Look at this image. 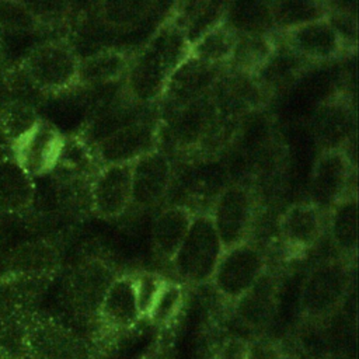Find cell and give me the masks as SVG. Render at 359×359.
Segmentation results:
<instances>
[{"mask_svg":"<svg viewBox=\"0 0 359 359\" xmlns=\"http://www.w3.org/2000/svg\"><path fill=\"white\" fill-rule=\"evenodd\" d=\"M189 49L182 31L167 14L146 42L130 55L123 90L140 104H157L168 77L189 56Z\"/></svg>","mask_w":359,"mask_h":359,"instance_id":"cell-1","label":"cell"},{"mask_svg":"<svg viewBox=\"0 0 359 359\" xmlns=\"http://www.w3.org/2000/svg\"><path fill=\"white\" fill-rule=\"evenodd\" d=\"M102 165L93 147L79 135H66L55 170L49 174L56 206L70 217L91 213V185Z\"/></svg>","mask_w":359,"mask_h":359,"instance_id":"cell-2","label":"cell"},{"mask_svg":"<svg viewBox=\"0 0 359 359\" xmlns=\"http://www.w3.org/2000/svg\"><path fill=\"white\" fill-rule=\"evenodd\" d=\"M355 264L330 257L306 273L299 293V317L309 325L328 323L344 306L353 280Z\"/></svg>","mask_w":359,"mask_h":359,"instance_id":"cell-3","label":"cell"},{"mask_svg":"<svg viewBox=\"0 0 359 359\" xmlns=\"http://www.w3.org/2000/svg\"><path fill=\"white\" fill-rule=\"evenodd\" d=\"M80 56L65 36L43 39L15 62L32 86L48 100L77 88Z\"/></svg>","mask_w":359,"mask_h":359,"instance_id":"cell-4","label":"cell"},{"mask_svg":"<svg viewBox=\"0 0 359 359\" xmlns=\"http://www.w3.org/2000/svg\"><path fill=\"white\" fill-rule=\"evenodd\" d=\"M223 245L209 213H195L188 233L170 262L181 285L201 286L210 282Z\"/></svg>","mask_w":359,"mask_h":359,"instance_id":"cell-5","label":"cell"},{"mask_svg":"<svg viewBox=\"0 0 359 359\" xmlns=\"http://www.w3.org/2000/svg\"><path fill=\"white\" fill-rule=\"evenodd\" d=\"M258 213V194L254 187L227 182L212 202L209 215L224 248L251 240Z\"/></svg>","mask_w":359,"mask_h":359,"instance_id":"cell-6","label":"cell"},{"mask_svg":"<svg viewBox=\"0 0 359 359\" xmlns=\"http://www.w3.org/2000/svg\"><path fill=\"white\" fill-rule=\"evenodd\" d=\"M268 268V257L265 251L252 240L224 248L210 283L217 296L234 304L245 294Z\"/></svg>","mask_w":359,"mask_h":359,"instance_id":"cell-7","label":"cell"},{"mask_svg":"<svg viewBox=\"0 0 359 359\" xmlns=\"http://www.w3.org/2000/svg\"><path fill=\"white\" fill-rule=\"evenodd\" d=\"M119 273L104 258L90 255L74 262L65 278V297L81 320L97 321L102 299Z\"/></svg>","mask_w":359,"mask_h":359,"instance_id":"cell-8","label":"cell"},{"mask_svg":"<svg viewBox=\"0 0 359 359\" xmlns=\"http://www.w3.org/2000/svg\"><path fill=\"white\" fill-rule=\"evenodd\" d=\"M93 344L55 320L53 317L29 311L27 359H95Z\"/></svg>","mask_w":359,"mask_h":359,"instance_id":"cell-9","label":"cell"},{"mask_svg":"<svg viewBox=\"0 0 359 359\" xmlns=\"http://www.w3.org/2000/svg\"><path fill=\"white\" fill-rule=\"evenodd\" d=\"M355 191V164L348 149L321 150L309 180V202L323 213Z\"/></svg>","mask_w":359,"mask_h":359,"instance_id":"cell-10","label":"cell"},{"mask_svg":"<svg viewBox=\"0 0 359 359\" xmlns=\"http://www.w3.org/2000/svg\"><path fill=\"white\" fill-rule=\"evenodd\" d=\"M224 66L188 56L168 77L157 101V118H163L212 93Z\"/></svg>","mask_w":359,"mask_h":359,"instance_id":"cell-11","label":"cell"},{"mask_svg":"<svg viewBox=\"0 0 359 359\" xmlns=\"http://www.w3.org/2000/svg\"><path fill=\"white\" fill-rule=\"evenodd\" d=\"M66 135L45 118L35 125L14 144L8 146L18 165L34 180L49 175L62 154Z\"/></svg>","mask_w":359,"mask_h":359,"instance_id":"cell-12","label":"cell"},{"mask_svg":"<svg viewBox=\"0 0 359 359\" xmlns=\"http://www.w3.org/2000/svg\"><path fill=\"white\" fill-rule=\"evenodd\" d=\"M158 149L157 114L135 121L93 146L101 165L132 164L146 153Z\"/></svg>","mask_w":359,"mask_h":359,"instance_id":"cell-13","label":"cell"},{"mask_svg":"<svg viewBox=\"0 0 359 359\" xmlns=\"http://www.w3.org/2000/svg\"><path fill=\"white\" fill-rule=\"evenodd\" d=\"M212 97L219 114L236 122H244L248 115L259 112L271 101L254 76L226 66L212 90Z\"/></svg>","mask_w":359,"mask_h":359,"instance_id":"cell-14","label":"cell"},{"mask_svg":"<svg viewBox=\"0 0 359 359\" xmlns=\"http://www.w3.org/2000/svg\"><path fill=\"white\" fill-rule=\"evenodd\" d=\"M174 163L161 149L151 150L132 163V201L136 210H151L168 198Z\"/></svg>","mask_w":359,"mask_h":359,"instance_id":"cell-15","label":"cell"},{"mask_svg":"<svg viewBox=\"0 0 359 359\" xmlns=\"http://www.w3.org/2000/svg\"><path fill=\"white\" fill-rule=\"evenodd\" d=\"M59 245L46 237L27 240L13 247L4 257L0 275L39 283H49L60 269Z\"/></svg>","mask_w":359,"mask_h":359,"instance_id":"cell-16","label":"cell"},{"mask_svg":"<svg viewBox=\"0 0 359 359\" xmlns=\"http://www.w3.org/2000/svg\"><path fill=\"white\" fill-rule=\"evenodd\" d=\"M280 41L304 60L316 65L334 60L351 49L337 28L321 18L280 34Z\"/></svg>","mask_w":359,"mask_h":359,"instance_id":"cell-17","label":"cell"},{"mask_svg":"<svg viewBox=\"0 0 359 359\" xmlns=\"http://www.w3.org/2000/svg\"><path fill=\"white\" fill-rule=\"evenodd\" d=\"M130 201L132 164L102 165L91 185V213L114 220L130 209Z\"/></svg>","mask_w":359,"mask_h":359,"instance_id":"cell-18","label":"cell"},{"mask_svg":"<svg viewBox=\"0 0 359 359\" xmlns=\"http://www.w3.org/2000/svg\"><path fill=\"white\" fill-rule=\"evenodd\" d=\"M36 202V184L14 160L8 144L0 139V213L28 219Z\"/></svg>","mask_w":359,"mask_h":359,"instance_id":"cell-19","label":"cell"},{"mask_svg":"<svg viewBox=\"0 0 359 359\" xmlns=\"http://www.w3.org/2000/svg\"><path fill=\"white\" fill-rule=\"evenodd\" d=\"M327 215L307 202H296L287 206L279 216L278 236L290 254H304L311 250L324 234Z\"/></svg>","mask_w":359,"mask_h":359,"instance_id":"cell-20","label":"cell"},{"mask_svg":"<svg viewBox=\"0 0 359 359\" xmlns=\"http://www.w3.org/2000/svg\"><path fill=\"white\" fill-rule=\"evenodd\" d=\"M355 114L349 95L335 93L327 97L313 115V133L320 151L346 149L353 137Z\"/></svg>","mask_w":359,"mask_h":359,"instance_id":"cell-21","label":"cell"},{"mask_svg":"<svg viewBox=\"0 0 359 359\" xmlns=\"http://www.w3.org/2000/svg\"><path fill=\"white\" fill-rule=\"evenodd\" d=\"M279 293L280 276L268 266L254 286L233 304L236 318L251 331L265 330L276 313Z\"/></svg>","mask_w":359,"mask_h":359,"instance_id":"cell-22","label":"cell"},{"mask_svg":"<svg viewBox=\"0 0 359 359\" xmlns=\"http://www.w3.org/2000/svg\"><path fill=\"white\" fill-rule=\"evenodd\" d=\"M142 320L133 273H119L108 287L97 321L111 332L128 331Z\"/></svg>","mask_w":359,"mask_h":359,"instance_id":"cell-23","label":"cell"},{"mask_svg":"<svg viewBox=\"0 0 359 359\" xmlns=\"http://www.w3.org/2000/svg\"><path fill=\"white\" fill-rule=\"evenodd\" d=\"M311 66L313 63L300 57L282 41H278L273 53L254 77L272 100L293 87Z\"/></svg>","mask_w":359,"mask_h":359,"instance_id":"cell-24","label":"cell"},{"mask_svg":"<svg viewBox=\"0 0 359 359\" xmlns=\"http://www.w3.org/2000/svg\"><path fill=\"white\" fill-rule=\"evenodd\" d=\"M194 212L182 205L170 203L163 208L151 223L150 240L154 255L170 264L182 244L191 226Z\"/></svg>","mask_w":359,"mask_h":359,"instance_id":"cell-25","label":"cell"},{"mask_svg":"<svg viewBox=\"0 0 359 359\" xmlns=\"http://www.w3.org/2000/svg\"><path fill=\"white\" fill-rule=\"evenodd\" d=\"M130 55L119 48H105L80 57L77 88H100L125 79Z\"/></svg>","mask_w":359,"mask_h":359,"instance_id":"cell-26","label":"cell"},{"mask_svg":"<svg viewBox=\"0 0 359 359\" xmlns=\"http://www.w3.org/2000/svg\"><path fill=\"white\" fill-rule=\"evenodd\" d=\"M224 8L226 1H180L170 6L168 15L191 46L222 22Z\"/></svg>","mask_w":359,"mask_h":359,"instance_id":"cell-27","label":"cell"},{"mask_svg":"<svg viewBox=\"0 0 359 359\" xmlns=\"http://www.w3.org/2000/svg\"><path fill=\"white\" fill-rule=\"evenodd\" d=\"M327 229L337 257L352 264L358 252V198L351 194L335 203L327 215Z\"/></svg>","mask_w":359,"mask_h":359,"instance_id":"cell-28","label":"cell"},{"mask_svg":"<svg viewBox=\"0 0 359 359\" xmlns=\"http://www.w3.org/2000/svg\"><path fill=\"white\" fill-rule=\"evenodd\" d=\"M94 13L100 22L114 34L129 32L139 28L149 20L156 8L161 6L157 1H100L93 3Z\"/></svg>","mask_w":359,"mask_h":359,"instance_id":"cell-29","label":"cell"},{"mask_svg":"<svg viewBox=\"0 0 359 359\" xmlns=\"http://www.w3.org/2000/svg\"><path fill=\"white\" fill-rule=\"evenodd\" d=\"M275 34H240L236 35L234 48L226 67L250 76L266 63L276 48Z\"/></svg>","mask_w":359,"mask_h":359,"instance_id":"cell-30","label":"cell"},{"mask_svg":"<svg viewBox=\"0 0 359 359\" xmlns=\"http://www.w3.org/2000/svg\"><path fill=\"white\" fill-rule=\"evenodd\" d=\"M222 22L236 35L275 34L269 1L226 3Z\"/></svg>","mask_w":359,"mask_h":359,"instance_id":"cell-31","label":"cell"},{"mask_svg":"<svg viewBox=\"0 0 359 359\" xmlns=\"http://www.w3.org/2000/svg\"><path fill=\"white\" fill-rule=\"evenodd\" d=\"M275 32L283 34L311 21L327 18L331 3L313 0H282L269 1Z\"/></svg>","mask_w":359,"mask_h":359,"instance_id":"cell-32","label":"cell"},{"mask_svg":"<svg viewBox=\"0 0 359 359\" xmlns=\"http://www.w3.org/2000/svg\"><path fill=\"white\" fill-rule=\"evenodd\" d=\"M29 311L31 309L0 311V351L6 359H27Z\"/></svg>","mask_w":359,"mask_h":359,"instance_id":"cell-33","label":"cell"},{"mask_svg":"<svg viewBox=\"0 0 359 359\" xmlns=\"http://www.w3.org/2000/svg\"><path fill=\"white\" fill-rule=\"evenodd\" d=\"M39 118V109L35 107L22 101L4 98L0 102V139L8 146L14 144Z\"/></svg>","mask_w":359,"mask_h":359,"instance_id":"cell-34","label":"cell"},{"mask_svg":"<svg viewBox=\"0 0 359 359\" xmlns=\"http://www.w3.org/2000/svg\"><path fill=\"white\" fill-rule=\"evenodd\" d=\"M0 28L3 34L41 35L50 32L28 1L0 0Z\"/></svg>","mask_w":359,"mask_h":359,"instance_id":"cell-35","label":"cell"},{"mask_svg":"<svg viewBox=\"0 0 359 359\" xmlns=\"http://www.w3.org/2000/svg\"><path fill=\"white\" fill-rule=\"evenodd\" d=\"M234 42L236 34L220 22L191 45L189 55L210 65L226 66L231 56Z\"/></svg>","mask_w":359,"mask_h":359,"instance_id":"cell-36","label":"cell"},{"mask_svg":"<svg viewBox=\"0 0 359 359\" xmlns=\"http://www.w3.org/2000/svg\"><path fill=\"white\" fill-rule=\"evenodd\" d=\"M133 282L140 316L142 318H147L167 279L156 272L142 271L133 273Z\"/></svg>","mask_w":359,"mask_h":359,"instance_id":"cell-37","label":"cell"},{"mask_svg":"<svg viewBox=\"0 0 359 359\" xmlns=\"http://www.w3.org/2000/svg\"><path fill=\"white\" fill-rule=\"evenodd\" d=\"M181 303H182V285L167 279L147 318L156 324H167L178 313Z\"/></svg>","mask_w":359,"mask_h":359,"instance_id":"cell-38","label":"cell"},{"mask_svg":"<svg viewBox=\"0 0 359 359\" xmlns=\"http://www.w3.org/2000/svg\"><path fill=\"white\" fill-rule=\"evenodd\" d=\"M245 359H285L282 346L265 337H255L247 339Z\"/></svg>","mask_w":359,"mask_h":359,"instance_id":"cell-39","label":"cell"},{"mask_svg":"<svg viewBox=\"0 0 359 359\" xmlns=\"http://www.w3.org/2000/svg\"><path fill=\"white\" fill-rule=\"evenodd\" d=\"M247 339L241 337H229L217 348L213 359H245Z\"/></svg>","mask_w":359,"mask_h":359,"instance_id":"cell-40","label":"cell"},{"mask_svg":"<svg viewBox=\"0 0 359 359\" xmlns=\"http://www.w3.org/2000/svg\"><path fill=\"white\" fill-rule=\"evenodd\" d=\"M3 38H4V34H3V31L0 28V46H3Z\"/></svg>","mask_w":359,"mask_h":359,"instance_id":"cell-41","label":"cell"},{"mask_svg":"<svg viewBox=\"0 0 359 359\" xmlns=\"http://www.w3.org/2000/svg\"><path fill=\"white\" fill-rule=\"evenodd\" d=\"M0 359H6V356L3 355V352H1V351H0Z\"/></svg>","mask_w":359,"mask_h":359,"instance_id":"cell-42","label":"cell"}]
</instances>
